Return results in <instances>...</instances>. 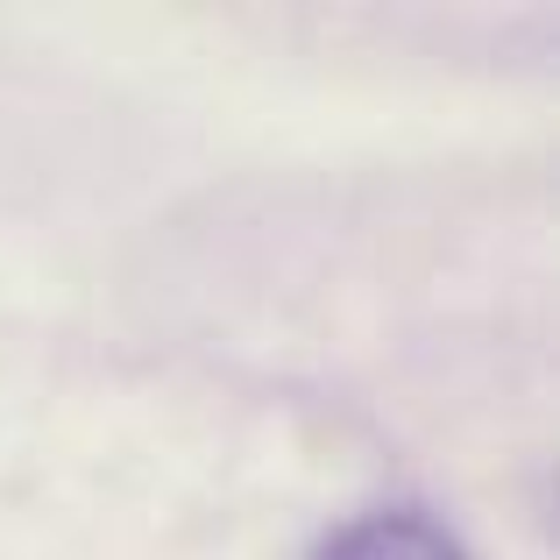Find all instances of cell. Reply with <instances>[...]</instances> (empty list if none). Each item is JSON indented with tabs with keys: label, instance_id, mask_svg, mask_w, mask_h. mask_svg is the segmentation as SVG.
Returning a JSON list of instances; mask_svg holds the SVG:
<instances>
[{
	"label": "cell",
	"instance_id": "1",
	"mask_svg": "<svg viewBox=\"0 0 560 560\" xmlns=\"http://www.w3.org/2000/svg\"><path fill=\"white\" fill-rule=\"evenodd\" d=\"M313 560H462V547L425 511H370V518L319 539Z\"/></svg>",
	"mask_w": 560,
	"mask_h": 560
}]
</instances>
